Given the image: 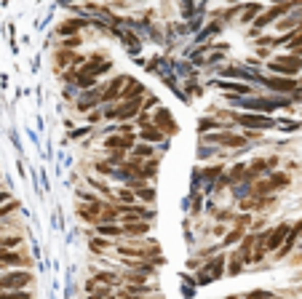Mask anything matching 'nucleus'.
Listing matches in <instances>:
<instances>
[{
    "label": "nucleus",
    "instance_id": "7",
    "mask_svg": "<svg viewBox=\"0 0 302 299\" xmlns=\"http://www.w3.org/2000/svg\"><path fill=\"white\" fill-rule=\"evenodd\" d=\"M203 145H219V147H230V150H246V136L236 134V131H214V134L203 136Z\"/></svg>",
    "mask_w": 302,
    "mask_h": 299
},
{
    "label": "nucleus",
    "instance_id": "15",
    "mask_svg": "<svg viewBox=\"0 0 302 299\" xmlns=\"http://www.w3.org/2000/svg\"><path fill=\"white\" fill-rule=\"evenodd\" d=\"M254 246H257V233H246L243 241L238 243V251H236L243 265H254Z\"/></svg>",
    "mask_w": 302,
    "mask_h": 299
},
{
    "label": "nucleus",
    "instance_id": "31",
    "mask_svg": "<svg viewBox=\"0 0 302 299\" xmlns=\"http://www.w3.org/2000/svg\"><path fill=\"white\" fill-rule=\"evenodd\" d=\"M294 246H297V235H294V230H292V235L286 238V243H284L281 248L275 251V259H286V257H289V254H292V251H294Z\"/></svg>",
    "mask_w": 302,
    "mask_h": 299
},
{
    "label": "nucleus",
    "instance_id": "39",
    "mask_svg": "<svg viewBox=\"0 0 302 299\" xmlns=\"http://www.w3.org/2000/svg\"><path fill=\"white\" fill-rule=\"evenodd\" d=\"M102 118H104V112L97 107V110H91V112H88V123H97V121H102Z\"/></svg>",
    "mask_w": 302,
    "mask_h": 299
},
{
    "label": "nucleus",
    "instance_id": "14",
    "mask_svg": "<svg viewBox=\"0 0 302 299\" xmlns=\"http://www.w3.org/2000/svg\"><path fill=\"white\" fill-rule=\"evenodd\" d=\"M102 209H104V200H99V203H78V217L86 224H99Z\"/></svg>",
    "mask_w": 302,
    "mask_h": 299
},
{
    "label": "nucleus",
    "instance_id": "44",
    "mask_svg": "<svg viewBox=\"0 0 302 299\" xmlns=\"http://www.w3.org/2000/svg\"><path fill=\"white\" fill-rule=\"evenodd\" d=\"M297 281H302V275H297Z\"/></svg>",
    "mask_w": 302,
    "mask_h": 299
},
{
    "label": "nucleus",
    "instance_id": "21",
    "mask_svg": "<svg viewBox=\"0 0 302 299\" xmlns=\"http://www.w3.org/2000/svg\"><path fill=\"white\" fill-rule=\"evenodd\" d=\"M222 75H225V78H233V80H238V83H243V80L254 83V80H260V78H262L260 73H249V70H243V67H233V64L222 67Z\"/></svg>",
    "mask_w": 302,
    "mask_h": 299
},
{
    "label": "nucleus",
    "instance_id": "9",
    "mask_svg": "<svg viewBox=\"0 0 302 299\" xmlns=\"http://www.w3.org/2000/svg\"><path fill=\"white\" fill-rule=\"evenodd\" d=\"M129 80H131L129 75H115L107 83H102V104H110L115 99H121V94H123V88H126Z\"/></svg>",
    "mask_w": 302,
    "mask_h": 299
},
{
    "label": "nucleus",
    "instance_id": "28",
    "mask_svg": "<svg viewBox=\"0 0 302 299\" xmlns=\"http://www.w3.org/2000/svg\"><path fill=\"white\" fill-rule=\"evenodd\" d=\"M131 158L134 160H153L155 158V147L147 145V142H139V145L131 150Z\"/></svg>",
    "mask_w": 302,
    "mask_h": 299
},
{
    "label": "nucleus",
    "instance_id": "3",
    "mask_svg": "<svg viewBox=\"0 0 302 299\" xmlns=\"http://www.w3.org/2000/svg\"><path fill=\"white\" fill-rule=\"evenodd\" d=\"M289 185H292V176L286 171H273L268 176H262L260 182H254L251 195H275L278 190H286Z\"/></svg>",
    "mask_w": 302,
    "mask_h": 299
},
{
    "label": "nucleus",
    "instance_id": "24",
    "mask_svg": "<svg viewBox=\"0 0 302 299\" xmlns=\"http://www.w3.org/2000/svg\"><path fill=\"white\" fill-rule=\"evenodd\" d=\"M150 222H131V224H123V238H129V241H139L142 235L150 233Z\"/></svg>",
    "mask_w": 302,
    "mask_h": 299
},
{
    "label": "nucleus",
    "instance_id": "42",
    "mask_svg": "<svg viewBox=\"0 0 302 299\" xmlns=\"http://www.w3.org/2000/svg\"><path fill=\"white\" fill-rule=\"evenodd\" d=\"M292 230H294V235H297V238H302V219H299V222L292 227Z\"/></svg>",
    "mask_w": 302,
    "mask_h": 299
},
{
    "label": "nucleus",
    "instance_id": "19",
    "mask_svg": "<svg viewBox=\"0 0 302 299\" xmlns=\"http://www.w3.org/2000/svg\"><path fill=\"white\" fill-rule=\"evenodd\" d=\"M217 88H222V91H227V94H236V97H251V86L249 83H238V80H217L214 83Z\"/></svg>",
    "mask_w": 302,
    "mask_h": 299
},
{
    "label": "nucleus",
    "instance_id": "29",
    "mask_svg": "<svg viewBox=\"0 0 302 299\" xmlns=\"http://www.w3.org/2000/svg\"><path fill=\"white\" fill-rule=\"evenodd\" d=\"M88 248L94 251V254H104V251L112 248V241L110 238H102V235H91L88 238Z\"/></svg>",
    "mask_w": 302,
    "mask_h": 299
},
{
    "label": "nucleus",
    "instance_id": "13",
    "mask_svg": "<svg viewBox=\"0 0 302 299\" xmlns=\"http://www.w3.org/2000/svg\"><path fill=\"white\" fill-rule=\"evenodd\" d=\"M260 83H265L270 91L275 94H294V88L299 86V83L294 78H281V75H273V78H260Z\"/></svg>",
    "mask_w": 302,
    "mask_h": 299
},
{
    "label": "nucleus",
    "instance_id": "34",
    "mask_svg": "<svg viewBox=\"0 0 302 299\" xmlns=\"http://www.w3.org/2000/svg\"><path fill=\"white\" fill-rule=\"evenodd\" d=\"M0 299H35L32 291H0Z\"/></svg>",
    "mask_w": 302,
    "mask_h": 299
},
{
    "label": "nucleus",
    "instance_id": "37",
    "mask_svg": "<svg viewBox=\"0 0 302 299\" xmlns=\"http://www.w3.org/2000/svg\"><path fill=\"white\" fill-rule=\"evenodd\" d=\"M78 200L80 203H99V195H94V193H88V190H78Z\"/></svg>",
    "mask_w": 302,
    "mask_h": 299
},
{
    "label": "nucleus",
    "instance_id": "6",
    "mask_svg": "<svg viewBox=\"0 0 302 299\" xmlns=\"http://www.w3.org/2000/svg\"><path fill=\"white\" fill-rule=\"evenodd\" d=\"M32 286V272L30 270H6L0 272V289L3 291H25Z\"/></svg>",
    "mask_w": 302,
    "mask_h": 299
},
{
    "label": "nucleus",
    "instance_id": "20",
    "mask_svg": "<svg viewBox=\"0 0 302 299\" xmlns=\"http://www.w3.org/2000/svg\"><path fill=\"white\" fill-rule=\"evenodd\" d=\"M275 27H278V32H281V35L302 30V8H299V11H292V14H289V16H284V19L278 21Z\"/></svg>",
    "mask_w": 302,
    "mask_h": 299
},
{
    "label": "nucleus",
    "instance_id": "33",
    "mask_svg": "<svg viewBox=\"0 0 302 299\" xmlns=\"http://www.w3.org/2000/svg\"><path fill=\"white\" fill-rule=\"evenodd\" d=\"M243 267H246V265H243L241 257L233 251V254H230V259H227V272H230V275H238V272H243Z\"/></svg>",
    "mask_w": 302,
    "mask_h": 299
},
{
    "label": "nucleus",
    "instance_id": "10",
    "mask_svg": "<svg viewBox=\"0 0 302 299\" xmlns=\"http://www.w3.org/2000/svg\"><path fill=\"white\" fill-rule=\"evenodd\" d=\"M238 203H241L243 211H257V214H262V211H270L275 203H278V198L275 195H249V198H243Z\"/></svg>",
    "mask_w": 302,
    "mask_h": 299
},
{
    "label": "nucleus",
    "instance_id": "41",
    "mask_svg": "<svg viewBox=\"0 0 302 299\" xmlns=\"http://www.w3.org/2000/svg\"><path fill=\"white\" fill-rule=\"evenodd\" d=\"M257 56H265V59H273V56H270V49H262V45H257Z\"/></svg>",
    "mask_w": 302,
    "mask_h": 299
},
{
    "label": "nucleus",
    "instance_id": "23",
    "mask_svg": "<svg viewBox=\"0 0 302 299\" xmlns=\"http://www.w3.org/2000/svg\"><path fill=\"white\" fill-rule=\"evenodd\" d=\"M262 14H265V8H262L260 0L241 6V21H243V25H254V21H257V16H262Z\"/></svg>",
    "mask_w": 302,
    "mask_h": 299
},
{
    "label": "nucleus",
    "instance_id": "22",
    "mask_svg": "<svg viewBox=\"0 0 302 299\" xmlns=\"http://www.w3.org/2000/svg\"><path fill=\"white\" fill-rule=\"evenodd\" d=\"M139 139L147 142V145H164V142H166V134H164V131H160L155 123H150V126H145V128H139Z\"/></svg>",
    "mask_w": 302,
    "mask_h": 299
},
{
    "label": "nucleus",
    "instance_id": "11",
    "mask_svg": "<svg viewBox=\"0 0 302 299\" xmlns=\"http://www.w3.org/2000/svg\"><path fill=\"white\" fill-rule=\"evenodd\" d=\"M292 227H294V224L281 222V224L270 227V230H265V233H268V251H273V254H275V251L286 243V238L292 235Z\"/></svg>",
    "mask_w": 302,
    "mask_h": 299
},
{
    "label": "nucleus",
    "instance_id": "1",
    "mask_svg": "<svg viewBox=\"0 0 302 299\" xmlns=\"http://www.w3.org/2000/svg\"><path fill=\"white\" fill-rule=\"evenodd\" d=\"M246 112H260V115H270L275 110H292V99L286 97H246V99H236Z\"/></svg>",
    "mask_w": 302,
    "mask_h": 299
},
{
    "label": "nucleus",
    "instance_id": "40",
    "mask_svg": "<svg viewBox=\"0 0 302 299\" xmlns=\"http://www.w3.org/2000/svg\"><path fill=\"white\" fill-rule=\"evenodd\" d=\"M153 107H158V99H155V97H147V99H145V110L150 112Z\"/></svg>",
    "mask_w": 302,
    "mask_h": 299
},
{
    "label": "nucleus",
    "instance_id": "35",
    "mask_svg": "<svg viewBox=\"0 0 302 299\" xmlns=\"http://www.w3.org/2000/svg\"><path fill=\"white\" fill-rule=\"evenodd\" d=\"M243 299H275L273 291H265V289H254L249 294H243Z\"/></svg>",
    "mask_w": 302,
    "mask_h": 299
},
{
    "label": "nucleus",
    "instance_id": "32",
    "mask_svg": "<svg viewBox=\"0 0 302 299\" xmlns=\"http://www.w3.org/2000/svg\"><path fill=\"white\" fill-rule=\"evenodd\" d=\"M136 198L142 200L145 206H153V203H155V187L147 185V187H142V190H136Z\"/></svg>",
    "mask_w": 302,
    "mask_h": 299
},
{
    "label": "nucleus",
    "instance_id": "36",
    "mask_svg": "<svg viewBox=\"0 0 302 299\" xmlns=\"http://www.w3.org/2000/svg\"><path fill=\"white\" fill-rule=\"evenodd\" d=\"M80 43H83V40H80V35H75V38H62V45H59V49H64V51H75Z\"/></svg>",
    "mask_w": 302,
    "mask_h": 299
},
{
    "label": "nucleus",
    "instance_id": "17",
    "mask_svg": "<svg viewBox=\"0 0 302 299\" xmlns=\"http://www.w3.org/2000/svg\"><path fill=\"white\" fill-rule=\"evenodd\" d=\"M153 123L160 128V131H164V134L169 136H174V134H177V131H179V126H177V121H174V115L169 112V110H155V115H153Z\"/></svg>",
    "mask_w": 302,
    "mask_h": 299
},
{
    "label": "nucleus",
    "instance_id": "5",
    "mask_svg": "<svg viewBox=\"0 0 302 299\" xmlns=\"http://www.w3.org/2000/svg\"><path fill=\"white\" fill-rule=\"evenodd\" d=\"M227 259H230V254H214V259H208L206 265L198 270L195 283L206 286V283H212V281H219L225 275V270H227Z\"/></svg>",
    "mask_w": 302,
    "mask_h": 299
},
{
    "label": "nucleus",
    "instance_id": "12",
    "mask_svg": "<svg viewBox=\"0 0 302 299\" xmlns=\"http://www.w3.org/2000/svg\"><path fill=\"white\" fill-rule=\"evenodd\" d=\"M99 104H102V83H99L97 88L86 91L83 97H80V99L75 102V110H78V112H83V115H88L91 110H97Z\"/></svg>",
    "mask_w": 302,
    "mask_h": 299
},
{
    "label": "nucleus",
    "instance_id": "45",
    "mask_svg": "<svg viewBox=\"0 0 302 299\" xmlns=\"http://www.w3.org/2000/svg\"><path fill=\"white\" fill-rule=\"evenodd\" d=\"M297 88H302V80H299V86H297Z\"/></svg>",
    "mask_w": 302,
    "mask_h": 299
},
{
    "label": "nucleus",
    "instance_id": "38",
    "mask_svg": "<svg viewBox=\"0 0 302 299\" xmlns=\"http://www.w3.org/2000/svg\"><path fill=\"white\" fill-rule=\"evenodd\" d=\"M278 128L286 131V134H292V131H297V128H299V123H294V121H278Z\"/></svg>",
    "mask_w": 302,
    "mask_h": 299
},
{
    "label": "nucleus",
    "instance_id": "27",
    "mask_svg": "<svg viewBox=\"0 0 302 299\" xmlns=\"http://www.w3.org/2000/svg\"><path fill=\"white\" fill-rule=\"evenodd\" d=\"M142 94H145V86H142V83H139V80H129V83H126V88H123V94H121V99L123 102H129V99H142Z\"/></svg>",
    "mask_w": 302,
    "mask_h": 299
},
{
    "label": "nucleus",
    "instance_id": "25",
    "mask_svg": "<svg viewBox=\"0 0 302 299\" xmlns=\"http://www.w3.org/2000/svg\"><path fill=\"white\" fill-rule=\"evenodd\" d=\"M94 281L102 283V286H110V289H115V286L123 283V278H121L118 272H112V270H97L94 272Z\"/></svg>",
    "mask_w": 302,
    "mask_h": 299
},
{
    "label": "nucleus",
    "instance_id": "2",
    "mask_svg": "<svg viewBox=\"0 0 302 299\" xmlns=\"http://www.w3.org/2000/svg\"><path fill=\"white\" fill-rule=\"evenodd\" d=\"M222 118H230L233 126H246V128H257V131H268L278 128V121H273L270 115H260V112H222Z\"/></svg>",
    "mask_w": 302,
    "mask_h": 299
},
{
    "label": "nucleus",
    "instance_id": "43",
    "mask_svg": "<svg viewBox=\"0 0 302 299\" xmlns=\"http://www.w3.org/2000/svg\"><path fill=\"white\" fill-rule=\"evenodd\" d=\"M225 299H243V296H238V294H230V296H225Z\"/></svg>",
    "mask_w": 302,
    "mask_h": 299
},
{
    "label": "nucleus",
    "instance_id": "18",
    "mask_svg": "<svg viewBox=\"0 0 302 299\" xmlns=\"http://www.w3.org/2000/svg\"><path fill=\"white\" fill-rule=\"evenodd\" d=\"M54 62H56V67L59 70H73L75 64H83L86 59L80 56V54H75V51H64V49H59L54 54Z\"/></svg>",
    "mask_w": 302,
    "mask_h": 299
},
{
    "label": "nucleus",
    "instance_id": "26",
    "mask_svg": "<svg viewBox=\"0 0 302 299\" xmlns=\"http://www.w3.org/2000/svg\"><path fill=\"white\" fill-rule=\"evenodd\" d=\"M94 235H102V238H123V224H94Z\"/></svg>",
    "mask_w": 302,
    "mask_h": 299
},
{
    "label": "nucleus",
    "instance_id": "8",
    "mask_svg": "<svg viewBox=\"0 0 302 299\" xmlns=\"http://www.w3.org/2000/svg\"><path fill=\"white\" fill-rule=\"evenodd\" d=\"M102 145L110 152H131L136 147V134H110L104 136Z\"/></svg>",
    "mask_w": 302,
    "mask_h": 299
},
{
    "label": "nucleus",
    "instance_id": "16",
    "mask_svg": "<svg viewBox=\"0 0 302 299\" xmlns=\"http://www.w3.org/2000/svg\"><path fill=\"white\" fill-rule=\"evenodd\" d=\"M88 25H94V21L91 19H67V21H62V25L56 27V35H59V38H75V35L83 27H88Z\"/></svg>",
    "mask_w": 302,
    "mask_h": 299
},
{
    "label": "nucleus",
    "instance_id": "4",
    "mask_svg": "<svg viewBox=\"0 0 302 299\" xmlns=\"http://www.w3.org/2000/svg\"><path fill=\"white\" fill-rule=\"evenodd\" d=\"M268 70L273 75H281V78H294L302 73V56L294 54H278L268 62Z\"/></svg>",
    "mask_w": 302,
    "mask_h": 299
},
{
    "label": "nucleus",
    "instance_id": "30",
    "mask_svg": "<svg viewBox=\"0 0 302 299\" xmlns=\"http://www.w3.org/2000/svg\"><path fill=\"white\" fill-rule=\"evenodd\" d=\"M243 235H246V227H233V230H227V235L222 238L225 246H233V243H241Z\"/></svg>",
    "mask_w": 302,
    "mask_h": 299
}]
</instances>
